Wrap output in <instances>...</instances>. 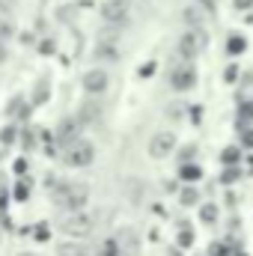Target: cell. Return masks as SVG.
Here are the masks:
<instances>
[{"label":"cell","instance_id":"6da1fadb","mask_svg":"<svg viewBox=\"0 0 253 256\" xmlns=\"http://www.w3.org/2000/svg\"><path fill=\"white\" fill-rule=\"evenodd\" d=\"M92 226H96V218L92 214H86V212H72V214H66L63 224H60V230H63L66 236H74V238H84V236H90L92 232Z\"/></svg>","mask_w":253,"mask_h":256},{"label":"cell","instance_id":"7a4b0ae2","mask_svg":"<svg viewBox=\"0 0 253 256\" xmlns=\"http://www.w3.org/2000/svg\"><path fill=\"white\" fill-rule=\"evenodd\" d=\"M86 196H90V191H86V185H63L60 191H57V206L60 208H66V212H78V208H84L86 206Z\"/></svg>","mask_w":253,"mask_h":256},{"label":"cell","instance_id":"3957f363","mask_svg":"<svg viewBox=\"0 0 253 256\" xmlns=\"http://www.w3.org/2000/svg\"><path fill=\"white\" fill-rule=\"evenodd\" d=\"M92 158H96V149H92V143H86V140H72L68 146H66V164L68 167H90L92 164Z\"/></svg>","mask_w":253,"mask_h":256},{"label":"cell","instance_id":"277c9868","mask_svg":"<svg viewBox=\"0 0 253 256\" xmlns=\"http://www.w3.org/2000/svg\"><path fill=\"white\" fill-rule=\"evenodd\" d=\"M206 45H208V36L202 33V27H188V33L179 39V54L185 60H194L196 54L206 51Z\"/></svg>","mask_w":253,"mask_h":256},{"label":"cell","instance_id":"5b68a950","mask_svg":"<svg viewBox=\"0 0 253 256\" xmlns=\"http://www.w3.org/2000/svg\"><path fill=\"white\" fill-rule=\"evenodd\" d=\"M173 149H176V134H173V131H158V134L149 140V155H152V158H167Z\"/></svg>","mask_w":253,"mask_h":256},{"label":"cell","instance_id":"8992f818","mask_svg":"<svg viewBox=\"0 0 253 256\" xmlns=\"http://www.w3.org/2000/svg\"><path fill=\"white\" fill-rule=\"evenodd\" d=\"M84 90L90 92V96H102L104 90H108V84H110V78H108V72L104 68H90L86 74H84Z\"/></svg>","mask_w":253,"mask_h":256},{"label":"cell","instance_id":"52a82bcc","mask_svg":"<svg viewBox=\"0 0 253 256\" xmlns=\"http://www.w3.org/2000/svg\"><path fill=\"white\" fill-rule=\"evenodd\" d=\"M102 18L108 24H126L128 21V3L126 0H104L102 3Z\"/></svg>","mask_w":253,"mask_h":256},{"label":"cell","instance_id":"ba28073f","mask_svg":"<svg viewBox=\"0 0 253 256\" xmlns=\"http://www.w3.org/2000/svg\"><path fill=\"white\" fill-rule=\"evenodd\" d=\"M80 128H84L80 120H63L60 128H57V140H60L63 146H68L72 140H78V137H80Z\"/></svg>","mask_w":253,"mask_h":256},{"label":"cell","instance_id":"9c48e42d","mask_svg":"<svg viewBox=\"0 0 253 256\" xmlns=\"http://www.w3.org/2000/svg\"><path fill=\"white\" fill-rule=\"evenodd\" d=\"M170 84H173L176 90H190V86L196 84V72L188 68V66H185V68H176L173 78H170Z\"/></svg>","mask_w":253,"mask_h":256},{"label":"cell","instance_id":"30bf717a","mask_svg":"<svg viewBox=\"0 0 253 256\" xmlns=\"http://www.w3.org/2000/svg\"><path fill=\"white\" fill-rule=\"evenodd\" d=\"M98 116H102V108L92 104V102H84L80 110H78V120H80V122H96Z\"/></svg>","mask_w":253,"mask_h":256},{"label":"cell","instance_id":"8fae6325","mask_svg":"<svg viewBox=\"0 0 253 256\" xmlns=\"http://www.w3.org/2000/svg\"><path fill=\"white\" fill-rule=\"evenodd\" d=\"M182 18H185V24H188V27H202V21H206V18H202V9H200V6H188Z\"/></svg>","mask_w":253,"mask_h":256},{"label":"cell","instance_id":"7c38bea8","mask_svg":"<svg viewBox=\"0 0 253 256\" xmlns=\"http://www.w3.org/2000/svg\"><path fill=\"white\" fill-rule=\"evenodd\" d=\"M179 176H182V182L194 185V182H196V179L202 176V170H200L196 164H188V161H185V164H182V170H179Z\"/></svg>","mask_w":253,"mask_h":256},{"label":"cell","instance_id":"4fadbf2b","mask_svg":"<svg viewBox=\"0 0 253 256\" xmlns=\"http://www.w3.org/2000/svg\"><path fill=\"white\" fill-rule=\"evenodd\" d=\"M242 158H244V155H242V149H238V146H226V149H224V155H220V161H224L226 167H232V164H238Z\"/></svg>","mask_w":253,"mask_h":256},{"label":"cell","instance_id":"5bb4252c","mask_svg":"<svg viewBox=\"0 0 253 256\" xmlns=\"http://www.w3.org/2000/svg\"><path fill=\"white\" fill-rule=\"evenodd\" d=\"M60 256H92L90 248H80V244H63L60 248Z\"/></svg>","mask_w":253,"mask_h":256},{"label":"cell","instance_id":"9a60e30c","mask_svg":"<svg viewBox=\"0 0 253 256\" xmlns=\"http://www.w3.org/2000/svg\"><path fill=\"white\" fill-rule=\"evenodd\" d=\"M200 218H202V224H214V220H218V206L206 202V206L200 208Z\"/></svg>","mask_w":253,"mask_h":256},{"label":"cell","instance_id":"2e32d148","mask_svg":"<svg viewBox=\"0 0 253 256\" xmlns=\"http://www.w3.org/2000/svg\"><path fill=\"white\" fill-rule=\"evenodd\" d=\"M244 48H248V42H244L242 36H232V39L226 42V51H230V54H244Z\"/></svg>","mask_w":253,"mask_h":256},{"label":"cell","instance_id":"e0dca14e","mask_svg":"<svg viewBox=\"0 0 253 256\" xmlns=\"http://www.w3.org/2000/svg\"><path fill=\"white\" fill-rule=\"evenodd\" d=\"M12 36H15V27H12V21L0 18V42H9Z\"/></svg>","mask_w":253,"mask_h":256},{"label":"cell","instance_id":"ac0fdd59","mask_svg":"<svg viewBox=\"0 0 253 256\" xmlns=\"http://www.w3.org/2000/svg\"><path fill=\"white\" fill-rule=\"evenodd\" d=\"M250 120H253V102H248V104H242V114H238V128H244Z\"/></svg>","mask_w":253,"mask_h":256},{"label":"cell","instance_id":"d6986e66","mask_svg":"<svg viewBox=\"0 0 253 256\" xmlns=\"http://www.w3.org/2000/svg\"><path fill=\"white\" fill-rule=\"evenodd\" d=\"M102 256H120V242L116 238H108L102 244Z\"/></svg>","mask_w":253,"mask_h":256},{"label":"cell","instance_id":"ffe728a7","mask_svg":"<svg viewBox=\"0 0 253 256\" xmlns=\"http://www.w3.org/2000/svg\"><path fill=\"white\" fill-rule=\"evenodd\" d=\"M179 200H182V206H194V202H200V194L194 191V188H185Z\"/></svg>","mask_w":253,"mask_h":256},{"label":"cell","instance_id":"44dd1931","mask_svg":"<svg viewBox=\"0 0 253 256\" xmlns=\"http://www.w3.org/2000/svg\"><path fill=\"white\" fill-rule=\"evenodd\" d=\"M242 146H244V149H253V128H242Z\"/></svg>","mask_w":253,"mask_h":256},{"label":"cell","instance_id":"7402d4cb","mask_svg":"<svg viewBox=\"0 0 253 256\" xmlns=\"http://www.w3.org/2000/svg\"><path fill=\"white\" fill-rule=\"evenodd\" d=\"M238 176H242V170H238V167H236V164H232V167H230V170H226V173H224V182H226V185H232V182H236V179H238Z\"/></svg>","mask_w":253,"mask_h":256},{"label":"cell","instance_id":"603a6c76","mask_svg":"<svg viewBox=\"0 0 253 256\" xmlns=\"http://www.w3.org/2000/svg\"><path fill=\"white\" fill-rule=\"evenodd\" d=\"M0 143H15V128H12V126L0 131Z\"/></svg>","mask_w":253,"mask_h":256},{"label":"cell","instance_id":"cb8c5ba5","mask_svg":"<svg viewBox=\"0 0 253 256\" xmlns=\"http://www.w3.org/2000/svg\"><path fill=\"white\" fill-rule=\"evenodd\" d=\"M15 196H18V200H27V196H30V185L18 182V188H15Z\"/></svg>","mask_w":253,"mask_h":256},{"label":"cell","instance_id":"d4e9b609","mask_svg":"<svg viewBox=\"0 0 253 256\" xmlns=\"http://www.w3.org/2000/svg\"><path fill=\"white\" fill-rule=\"evenodd\" d=\"M179 244H182V248H188V244H194V232H188V230H185V232L179 236Z\"/></svg>","mask_w":253,"mask_h":256},{"label":"cell","instance_id":"484cf974","mask_svg":"<svg viewBox=\"0 0 253 256\" xmlns=\"http://www.w3.org/2000/svg\"><path fill=\"white\" fill-rule=\"evenodd\" d=\"M232 6L242 12V9H253V0H232Z\"/></svg>","mask_w":253,"mask_h":256},{"label":"cell","instance_id":"4316f807","mask_svg":"<svg viewBox=\"0 0 253 256\" xmlns=\"http://www.w3.org/2000/svg\"><path fill=\"white\" fill-rule=\"evenodd\" d=\"M212 256H226V248L224 244H212Z\"/></svg>","mask_w":253,"mask_h":256},{"label":"cell","instance_id":"83f0119b","mask_svg":"<svg viewBox=\"0 0 253 256\" xmlns=\"http://www.w3.org/2000/svg\"><path fill=\"white\" fill-rule=\"evenodd\" d=\"M6 60V42H0V63Z\"/></svg>","mask_w":253,"mask_h":256},{"label":"cell","instance_id":"f1b7e54d","mask_svg":"<svg viewBox=\"0 0 253 256\" xmlns=\"http://www.w3.org/2000/svg\"><path fill=\"white\" fill-rule=\"evenodd\" d=\"M202 3H206V6H208V3H212V0H202Z\"/></svg>","mask_w":253,"mask_h":256},{"label":"cell","instance_id":"f546056e","mask_svg":"<svg viewBox=\"0 0 253 256\" xmlns=\"http://www.w3.org/2000/svg\"><path fill=\"white\" fill-rule=\"evenodd\" d=\"M173 256H179V254H173Z\"/></svg>","mask_w":253,"mask_h":256}]
</instances>
